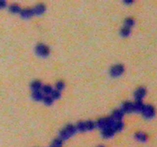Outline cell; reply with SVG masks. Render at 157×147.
<instances>
[{"instance_id": "1", "label": "cell", "mask_w": 157, "mask_h": 147, "mask_svg": "<svg viewBox=\"0 0 157 147\" xmlns=\"http://www.w3.org/2000/svg\"><path fill=\"white\" fill-rule=\"evenodd\" d=\"M77 129L73 125H68L66 127H64L60 133V139L61 140H68L71 136H73L75 133Z\"/></svg>"}, {"instance_id": "2", "label": "cell", "mask_w": 157, "mask_h": 147, "mask_svg": "<svg viewBox=\"0 0 157 147\" xmlns=\"http://www.w3.org/2000/svg\"><path fill=\"white\" fill-rule=\"evenodd\" d=\"M94 123L92 122V121H84V122L79 123L76 129L80 131L91 130L94 128Z\"/></svg>"}, {"instance_id": "3", "label": "cell", "mask_w": 157, "mask_h": 147, "mask_svg": "<svg viewBox=\"0 0 157 147\" xmlns=\"http://www.w3.org/2000/svg\"><path fill=\"white\" fill-rule=\"evenodd\" d=\"M114 121L111 118H102L97 121V126L102 129H104L106 128L111 127L114 123Z\"/></svg>"}, {"instance_id": "4", "label": "cell", "mask_w": 157, "mask_h": 147, "mask_svg": "<svg viewBox=\"0 0 157 147\" xmlns=\"http://www.w3.org/2000/svg\"><path fill=\"white\" fill-rule=\"evenodd\" d=\"M142 112H143V116L147 118H151V117H154V115H155V109L152 105L144 106Z\"/></svg>"}, {"instance_id": "5", "label": "cell", "mask_w": 157, "mask_h": 147, "mask_svg": "<svg viewBox=\"0 0 157 147\" xmlns=\"http://www.w3.org/2000/svg\"><path fill=\"white\" fill-rule=\"evenodd\" d=\"M124 71V67L122 65H116L112 67L111 69V74L113 77H118Z\"/></svg>"}, {"instance_id": "6", "label": "cell", "mask_w": 157, "mask_h": 147, "mask_svg": "<svg viewBox=\"0 0 157 147\" xmlns=\"http://www.w3.org/2000/svg\"><path fill=\"white\" fill-rule=\"evenodd\" d=\"M36 52L37 54L40 56H47L49 52H50V50L48 49V47H47L46 45H42V44H39L36 47Z\"/></svg>"}, {"instance_id": "7", "label": "cell", "mask_w": 157, "mask_h": 147, "mask_svg": "<svg viewBox=\"0 0 157 147\" xmlns=\"http://www.w3.org/2000/svg\"><path fill=\"white\" fill-rule=\"evenodd\" d=\"M146 89L143 87H139L138 88L137 90H136V92H135V94H134V96H135V98H136V100L137 101H140L143 99V97H144L145 94H146Z\"/></svg>"}, {"instance_id": "8", "label": "cell", "mask_w": 157, "mask_h": 147, "mask_svg": "<svg viewBox=\"0 0 157 147\" xmlns=\"http://www.w3.org/2000/svg\"><path fill=\"white\" fill-rule=\"evenodd\" d=\"M123 116V112L122 110H115L114 113H113L112 115V119L113 120H114V121H120V120L122 119Z\"/></svg>"}, {"instance_id": "9", "label": "cell", "mask_w": 157, "mask_h": 147, "mask_svg": "<svg viewBox=\"0 0 157 147\" xmlns=\"http://www.w3.org/2000/svg\"><path fill=\"white\" fill-rule=\"evenodd\" d=\"M123 112H127V113H131L134 111V104L131 102H127L123 104Z\"/></svg>"}, {"instance_id": "10", "label": "cell", "mask_w": 157, "mask_h": 147, "mask_svg": "<svg viewBox=\"0 0 157 147\" xmlns=\"http://www.w3.org/2000/svg\"><path fill=\"white\" fill-rule=\"evenodd\" d=\"M32 10H33L34 14L41 15L45 11V6H44L43 4H38V5H37V6L34 8V9H32Z\"/></svg>"}, {"instance_id": "11", "label": "cell", "mask_w": 157, "mask_h": 147, "mask_svg": "<svg viewBox=\"0 0 157 147\" xmlns=\"http://www.w3.org/2000/svg\"><path fill=\"white\" fill-rule=\"evenodd\" d=\"M114 133V130L111 127L106 128V129H103V136L105 137V138H110V137L113 136Z\"/></svg>"}, {"instance_id": "12", "label": "cell", "mask_w": 157, "mask_h": 147, "mask_svg": "<svg viewBox=\"0 0 157 147\" xmlns=\"http://www.w3.org/2000/svg\"><path fill=\"white\" fill-rule=\"evenodd\" d=\"M33 14H34L33 10L31 9H25L21 11V15L23 17V18H29V17L32 16Z\"/></svg>"}, {"instance_id": "13", "label": "cell", "mask_w": 157, "mask_h": 147, "mask_svg": "<svg viewBox=\"0 0 157 147\" xmlns=\"http://www.w3.org/2000/svg\"><path fill=\"white\" fill-rule=\"evenodd\" d=\"M32 97L36 101H40L44 97H43V93L40 90H34L32 93Z\"/></svg>"}, {"instance_id": "14", "label": "cell", "mask_w": 157, "mask_h": 147, "mask_svg": "<svg viewBox=\"0 0 157 147\" xmlns=\"http://www.w3.org/2000/svg\"><path fill=\"white\" fill-rule=\"evenodd\" d=\"M144 107V105L140 101H137L134 104V111H142Z\"/></svg>"}, {"instance_id": "15", "label": "cell", "mask_w": 157, "mask_h": 147, "mask_svg": "<svg viewBox=\"0 0 157 147\" xmlns=\"http://www.w3.org/2000/svg\"><path fill=\"white\" fill-rule=\"evenodd\" d=\"M136 138L141 142H145L147 140V136L143 133H137L136 134Z\"/></svg>"}, {"instance_id": "16", "label": "cell", "mask_w": 157, "mask_h": 147, "mask_svg": "<svg viewBox=\"0 0 157 147\" xmlns=\"http://www.w3.org/2000/svg\"><path fill=\"white\" fill-rule=\"evenodd\" d=\"M41 87V83L40 81H35L32 84V88L34 90H39L40 88Z\"/></svg>"}, {"instance_id": "17", "label": "cell", "mask_w": 157, "mask_h": 147, "mask_svg": "<svg viewBox=\"0 0 157 147\" xmlns=\"http://www.w3.org/2000/svg\"><path fill=\"white\" fill-rule=\"evenodd\" d=\"M62 146V140L61 139H56L54 140L53 143L51 145V147H61Z\"/></svg>"}, {"instance_id": "18", "label": "cell", "mask_w": 157, "mask_h": 147, "mask_svg": "<svg viewBox=\"0 0 157 147\" xmlns=\"http://www.w3.org/2000/svg\"><path fill=\"white\" fill-rule=\"evenodd\" d=\"M9 9H10L11 12H13L14 13L21 12V8H20V6H18V5H16V4L12 5V6H10V8H9Z\"/></svg>"}, {"instance_id": "19", "label": "cell", "mask_w": 157, "mask_h": 147, "mask_svg": "<svg viewBox=\"0 0 157 147\" xmlns=\"http://www.w3.org/2000/svg\"><path fill=\"white\" fill-rule=\"evenodd\" d=\"M133 24H134L133 19L130 18H127L125 21V27H127L130 29V28L131 26L133 25Z\"/></svg>"}, {"instance_id": "20", "label": "cell", "mask_w": 157, "mask_h": 147, "mask_svg": "<svg viewBox=\"0 0 157 147\" xmlns=\"http://www.w3.org/2000/svg\"><path fill=\"white\" fill-rule=\"evenodd\" d=\"M60 96H61V93H60L59 90H52V99H57L60 97Z\"/></svg>"}, {"instance_id": "21", "label": "cell", "mask_w": 157, "mask_h": 147, "mask_svg": "<svg viewBox=\"0 0 157 147\" xmlns=\"http://www.w3.org/2000/svg\"><path fill=\"white\" fill-rule=\"evenodd\" d=\"M130 33V29L127 27H124L121 30V35L123 36H128Z\"/></svg>"}, {"instance_id": "22", "label": "cell", "mask_w": 157, "mask_h": 147, "mask_svg": "<svg viewBox=\"0 0 157 147\" xmlns=\"http://www.w3.org/2000/svg\"><path fill=\"white\" fill-rule=\"evenodd\" d=\"M52 90H52V87L51 86H49V85H46V86L43 87V91L45 92V93H47V94L52 93Z\"/></svg>"}, {"instance_id": "23", "label": "cell", "mask_w": 157, "mask_h": 147, "mask_svg": "<svg viewBox=\"0 0 157 147\" xmlns=\"http://www.w3.org/2000/svg\"><path fill=\"white\" fill-rule=\"evenodd\" d=\"M44 99V101L46 104H48V105H50L52 102H53V99L52 98V97H49V96H46V97H43Z\"/></svg>"}, {"instance_id": "24", "label": "cell", "mask_w": 157, "mask_h": 147, "mask_svg": "<svg viewBox=\"0 0 157 147\" xmlns=\"http://www.w3.org/2000/svg\"><path fill=\"white\" fill-rule=\"evenodd\" d=\"M56 87H57V90H61L63 89V88L64 87V82H62V81H59V82L57 83V85H56Z\"/></svg>"}, {"instance_id": "25", "label": "cell", "mask_w": 157, "mask_h": 147, "mask_svg": "<svg viewBox=\"0 0 157 147\" xmlns=\"http://www.w3.org/2000/svg\"><path fill=\"white\" fill-rule=\"evenodd\" d=\"M5 6V2L4 1H0V8H3Z\"/></svg>"}, {"instance_id": "26", "label": "cell", "mask_w": 157, "mask_h": 147, "mask_svg": "<svg viewBox=\"0 0 157 147\" xmlns=\"http://www.w3.org/2000/svg\"><path fill=\"white\" fill-rule=\"evenodd\" d=\"M99 147H104V146H99Z\"/></svg>"}]
</instances>
